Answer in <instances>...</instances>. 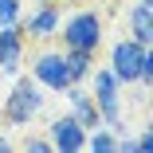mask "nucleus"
<instances>
[{
    "label": "nucleus",
    "mask_w": 153,
    "mask_h": 153,
    "mask_svg": "<svg viewBox=\"0 0 153 153\" xmlns=\"http://www.w3.org/2000/svg\"><path fill=\"white\" fill-rule=\"evenodd\" d=\"M47 141L59 153H79V149H86V130L79 126L71 114H59V118L47 122Z\"/></svg>",
    "instance_id": "nucleus-7"
},
{
    "label": "nucleus",
    "mask_w": 153,
    "mask_h": 153,
    "mask_svg": "<svg viewBox=\"0 0 153 153\" xmlns=\"http://www.w3.org/2000/svg\"><path fill=\"white\" fill-rule=\"evenodd\" d=\"M67 102H71V118L79 122V126L90 134V130H98L102 126V114H98V106H94V98H90V90H82V82H71L67 90Z\"/></svg>",
    "instance_id": "nucleus-9"
},
{
    "label": "nucleus",
    "mask_w": 153,
    "mask_h": 153,
    "mask_svg": "<svg viewBox=\"0 0 153 153\" xmlns=\"http://www.w3.org/2000/svg\"><path fill=\"white\" fill-rule=\"evenodd\" d=\"M145 4H153V0H145Z\"/></svg>",
    "instance_id": "nucleus-18"
},
{
    "label": "nucleus",
    "mask_w": 153,
    "mask_h": 153,
    "mask_svg": "<svg viewBox=\"0 0 153 153\" xmlns=\"http://www.w3.org/2000/svg\"><path fill=\"white\" fill-rule=\"evenodd\" d=\"M90 79H94L90 98H94V106H98V114H102V126L114 130V134H122V130H126V126H122V82L114 79L110 67L90 71Z\"/></svg>",
    "instance_id": "nucleus-3"
},
{
    "label": "nucleus",
    "mask_w": 153,
    "mask_h": 153,
    "mask_svg": "<svg viewBox=\"0 0 153 153\" xmlns=\"http://www.w3.org/2000/svg\"><path fill=\"white\" fill-rule=\"evenodd\" d=\"M106 32V20L98 8H75L67 20H59V39H63V51H98Z\"/></svg>",
    "instance_id": "nucleus-1"
},
{
    "label": "nucleus",
    "mask_w": 153,
    "mask_h": 153,
    "mask_svg": "<svg viewBox=\"0 0 153 153\" xmlns=\"http://www.w3.org/2000/svg\"><path fill=\"white\" fill-rule=\"evenodd\" d=\"M43 110V86L32 79V75H24L16 79V86L8 90V98L4 106H0V118H4V126H32V118Z\"/></svg>",
    "instance_id": "nucleus-2"
},
{
    "label": "nucleus",
    "mask_w": 153,
    "mask_h": 153,
    "mask_svg": "<svg viewBox=\"0 0 153 153\" xmlns=\"http://www.w3.org/2000/svg\"><path fill=\"white\" fill-rule=\"evenodd\" d=\"M32 79L43 86V90H63L71 86V75H67V63H63V47L59 51H39L32 59Z\"/></svg>",
    "instance_id": "nucleus-5"
},
{
    "label": "nucleus",
    "mask_w": 153,
    "mask_h": 153,
    "mask_svg": "<svg viewBox=\"0 0 153 153\" xmlns=\"http://www.w3.org/2000/svg\"><path fill=\"white\" fill-rule=\"evenodd\" d=\"M20 16H24V0H0V27L16 24Z\"/></svg>",
    "instance_id": "nucleus-13"
},
{
    "label": "nucleus",
    "mask_w": 153,
    "mask_h": 153,
    "mask_svg": "<svg viewBox=\"0 0 153 153\" xmlns=\"http://www.w3.org/2000/svg\"><path fill=\"white\" fill-rule=\"evenodd\" d=\"M63 63H67L71 82H86L94 71V51H63Z\"/></svg>",
    "instance_id": "nucleus-11"
},
{
    "label": "nucleus",
    "mask_w": 153,
    "mask_h": 153,
    "mask_svg": "<svg viewBox=\"0 0 153 153\" xmlns=\"http://www.w3.org/2000/svg\"><path fill=\"white\" fill-rule=\"evenodd\" d=\"M59 20H63V0H39L27 16H20V27L27 39H51L59 32Z\"/></svg>",
    "instance_id": "nucleus-4"
},
{
    "label": "nucleus",
    "mask_w": 153,
    "mask_h": 153,
    "mask_svg": "<svg viewBox=\"0 0 153 153\" xmlns=\"http://www.w3.org/2000/svg\"><path fill=\"white\" fill-rule=\"evenodd\" d=\"M24 51H27V36H24L20 20L16 24H4V27H0V71L16 75L20 63H24Z\"/></svg>",
    "instance_id": "nucleus-8"
},
{
    "label": "nucleus",
    "mask_w": 153,
    "mask_h": 153,
    "mask_svg": "<svg viewBox=\"0 0 153 153\" xmlns=\"http://www.w3.org/2000/svg\"><path fill=\"white\" fill-rule=\"evenodd\" d=\"M137 82L141 86H149L153 82V51L145 47V55H141V67H137Z\"/></svg>",
    "instance_id": "nucleus-15"
},
{
    "label": "nucleus",
    "mask_w": 153,
    "mask_h": 153,
    "mask_svg": "<svg viewBox=\"0 0 153 153\" xmlns=\"http://www.w3.org/2000/svg\"><path fill=\"white\" fill-rule=\"evenodd\" d=\"M20 149H27V153H55L51 141H47V137H36V134H27V137L20 141Z\"/></svg>",
    "instance_id": "nucleus-14"
},
{
    "label": "nucleus",
    "mask_w": 153,
    "mask_h": 153,
    "mask_svg": "<svg viewBox=\"0 0 153 153\" xmlns=\"http://www.w3.org/2000/svg\"><path fill=\"white\" fill-rule=\"evenodd\" d=\"M134 149H137V153H153V134L145 130L141 137H134Z\"/></svg>",
    "instance_id": "nucleus-16"
},
{
    "label": "nucleus",
    "mask_w": 153,
    "mask_h": 153,
    "mask_svg": "<svg viewBox=\"0 0 153 153\" xmlns=\"http://www.w3.org/2000/svg\"><path fill=\"white\" fill-rule=\"evenodd\" d=\"M8 149H12V141H8L4 134H0V153H8Z\"/></svg>",
    "instance_id": "nucleus-17"
},
{
    "label": "nucleus",
    "mask_w": 153,
    "mask_h": 153,
    "mask_svg": "<svg viewBox=\"0 0 153 153\" xmlns=\"http://www.w3.org/2000/svg\"><path fill=\"white\" fill-rule=\"evenodd\" d=\"M126 27H130V39L149 47L153 43V4H145V0H134L130 12H126Z\"/></svg>",
    "instance_id": "nucleus-10"
},
{
    "label": "nucleus",
    "mask_w": 153,
    "mask_h": 153,
    "mask_svg": "<svg viewBox=\"0 0 153 153\" xmlns=\"http://www.w3.org/2000/svg\"><path fill=\"white\" fill-rule=\"evenodd\" d=\"M141 55H145V47L134 43L130 36H126V39H118V43L110 47V71H114V79H118L122 86H134V82H137Z\"/></svg>",
    "instance_id": "nucleus-6"
},
{
    "label": "nucleus",
    "mask_w": 153,
    "mask_h": 153,
    "mask_svg": "<svg viewBox=\"0 0 153 153\" xmlns=\"http://www.w3.org/2000/svg\"><path fill=\"white\" fill-rule=\"evenodd\" d=\"M86 149H94V153H118V134L98 126V130H90L86 134Z\"/></svg>",
    "instance_id": "nucleus-12"
}]
</instances>
